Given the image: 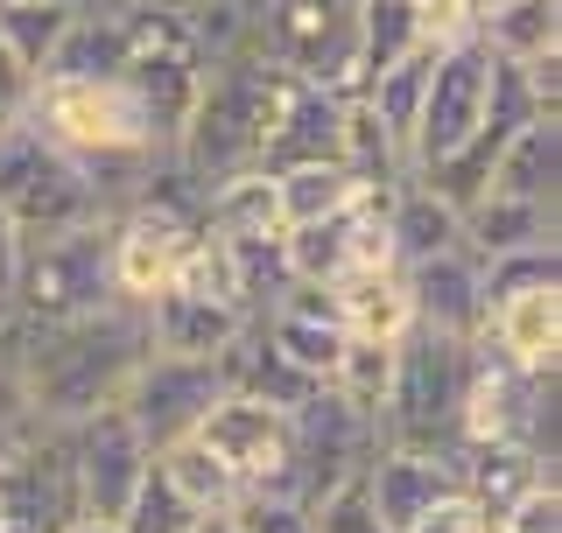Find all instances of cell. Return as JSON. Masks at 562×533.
Returning <instances> with one entry per match:
<instances>
[{
    "label": "cell",
    "mask_w": 562,
    "mask_h": 533,
    "mask_svg": "<svg viewBox=\"0 0 562 533\" xmlns=\"http://www.w3.org/2000/svg\"><path fill=\"white\" fill-rule=\"evenodd\" d=\"M338 127H345V99L324 92V84L289 78L274 134H268V148H260V169L281 175V169H303V162H338Z\"/></svg>",
    "instance_id": "cell-11"
},
{
    "label": "cell",
    "mask_w": 562,
    "mask_h": 533,
    "mask_svg": "<svg viewBox=\"0 0 562 533\" xmlns=\"http://www.w3.org/2000/svg\"><path fill=\"white\" fill-rule=\"evenodd\" d=\"M479 344L492 359H506L514 372H555V359H562V288H527V295L492 302Z\"/></svg>",
    "instance_id": "cell-10"
},
{
    "label": "cell",
    "mask_w": 562,
    "mask_h": 533,
    "mask_svg": "<svg viewBox=\"0 0 562 533\" xmlns=\"http://www.w3.org/2000/svg\"><path fill=\"white\" fill-rule=\"evenodd\" d=\"M485 70H492V57H485V43H479V35L436 57V70H429V92H422V113H415V127H408V175L443 169L450 155L464 148L471 134H479Z\"/></svg>",
    "instance_id": "cell-5"
},
{
    "label": "cell",
    "mask_w": 562,
    "mask_h": 533,
    "mask_svg": "<svg viewBox=\"0 0 562 533\" xmlns=\"http://www.w3.org/2000/svg\"><path fill=\"white\" fill-rule=\"evenodd\" d=\"M14 266H22V233L0 218V316H8V295H14Z\"/></svg>",
    "instance_id": "cell-31"
},
{
    "label": "cell",
    "mask_w": 562,
    "mask_h": 533,
    "mask_svg": "<svg viewBox=\"0 0 562 533\" xmlns=\"http://www.w3.org/2000/svg\"><path fill=\"white\" fill-rule=\"evenodd\" d=\"M190 442H204L239 491H268V485L289 477V415H274V407H260V400L218 394L211 415L190 429Z\"/></svg>",
    "instance_id": "cell-7"
},
{
    "label": "cell",
    "mask_w": 562,
    "mask_h": 533,
    "mask_svg": "<svg viewBox=\"0 0 562 533\" xmlns=\"http://www.w3.org/2000/svg\"><path fill=\"white\" fill-rule=\"evenodd\" d=\"M401 281H408V302H415V330L457 337V344H471L485 330V281H479V260L464 246L401 266Z\"/></svg>",
    "instance_id": "cell-8"
},
{
    "label": "cell",
    "mask_w": 562,
    "mask_h": 533,
    "mask_svg": "<svg viewBox=\"0 0 562 533\" xmlns=\"http://www.w3.org/2000/svg\"><path fill=\"white\" fill-rule=\"evenodd\" d=\"M99 309H113V281H105V225H85V233L22 246L14 295H8L14 324L64 330V324H85V316H99Z\"/></svg>",
    "instance_id": "cell-3"
},
{
    "label": "cell",
    "mask_w": 562,
    "mask_h": 533,
    "mask_svg": "<svg viewBox=\"0 0 562 533\" xmlns=\"http://www.w3.org/2000/svg\"><path fill=\"white\" fill-rule=\"evenodd\" d=\"M338 295V324L345 337H373V344H401L415 330V302H408V281L401 266H359V274L330 281Z\"/></svg>",
    "instance_id": "cell-14"
},
{
    "label": "cell",
    "mask_w": 562,
    "mask_h": 533,
    "mask_svg": "<svg viewBox=\"0 0 562 533\" xmlns=\"http://www.w3.org/2000/svg\"><path fill=\"white\" fill-rule=\"evenodd\" d=\"M218 379H225V394H239V400H260V407H274V415H295L310 394H316V379H303L281 351L260 337V324H246L233 344L218 351Z\"/></svg>",
    "instance_id": "cell-13"
},
{
    "label": "cell",
    "mask_w": 562,
    "mask_h": 533,
    "mask_svg": "<svg viewBox=\"0 0 562 533\" xmlns=\"http://www.w3.org/2000/svg\"><path fill=\"white\" fill-rule=\"evenodd\" d=\"M457 239L471 260H499L520 246H555V204H520V197H485L457 211Z\"/></svg>",
    "instance_id": "cell-15"
},
{
    "label": "cell",
    "mask_w": 562,
    "mask_h": 533,
    "mask_svg": "<svg viewBox=\"0 0 562 533\" xmlns=\"http://www.w3.org/2000/svg\"><path fill=\"white\" fill-rule=\"evenodd\" d=\"M436 57H443V49H408V57H401L394 70H380V78L359 92V99L380 113V127L401 140V148H408V127H415V113H422V92H429Z\"/></svg>",
    "instance_id": "cell-24"
},
{
    "label": "cell",
    "mask_w": 562,
    "mask_h": 533,
    "mask_svg": "<svg viewBox=\"0 0 562 533\" xmlns=\"http://www.w3.org/2000/svg\"><path fill=\"white\" fill-rule=\"evenodd\" d=\"M233 520L239 533H316V512L303 499H281V491H246Z\"/></svg>",
    "instance_id": "cell-28"
},
{
    "label": "cell",
    "mask_w": 562,
    "mask_h": 533,
    "mask_svg": "<svg viewBox=\"0 0 562 533\" xmlns=\"http://www.w3.org/2000/svg\"><path fill=\"white\" fill-rule=\"evenodd\" d=\"M520 78H527V92H535L541 120H562V49H549V57H535V64H520Z\"/></svg>",
    "instance_id": "cell-29"
},
{
    "label": "cell",
    "mask_w": 562,
    "mask_h": 533,
    "mask_svg": "<svg viewBox=\"0 0 562 533\" xmlns=\"http://www.w3.org/2000/svg\"><path fill=\"white\" fill-rule=\"evenodd\" d=\"M140 330H148V351L155 359H218L225 344L246 330V316L218 309V302H190V295H155L140 309Z\"/></svg>",
    "instance_id": "cell-12"
},
{
    "label": "cell",
    "mask_w": 562,
    "mask_h": 533,
    "mask_svg": "<svg viewBox=\"0 0 562 533\" xmlns=\"http://www.w3.org/2000/svg\"><path fill=\"white\" fill-rule=\"evenodd\" d=\"M198 520H204V512H190V506L169 491V477L148 470V477H140V491L127 499V512H120L113 526H120V533H190Z\"/></svg>",
    "instance_id": "cell-27"
},
{
    "label": "cell",
    "mask_w": 562,
    "mask_h": 533,
    "mask_svg": "<svg viewBox=\"0 0 562 533\" xmlns=\"http://www.w3.org/2000/svg\"><path fill=\"white\" fill-rule=\"evenodd\" d=\"M485 190L492 197H520V204H555V190H562V120H527L499 148Z\"/></svg>",
    "instance_id": "cell-17"
},
{
    "label": "cell",
    "mask_w": 562,
    "mask_h": 533,
    "mask_svg": "<svg viewBox=\"0 0 562 533\" xmlns=\"http://www.w3.org/2000/svg\"><path fill=\"white\" fill-rule=\"evenodd\" d=\"M366 506H373L380 533H408L422 512H436L457 491L450 456H408V450H373V464L359 470Z\"/></svg>",
    "instance_id": "cell-9"
},
{
    "label": "cell",
    "mask_w": 562,
    "mask_h": 533,
    "mask_svg": "<svg viewBox=\"0 0 562 533\" xmlns=\"http://www.w3.org/2000/svg\"><path fill=\"white\" fill-rule=\"evenodd\" d=\"M408 49H422V29H415V0H359L351 8V57H359V92L394 70Z\"/></svg>",
    "instance_id": "cell-20"
},
{
    "label": "cell",
    "mask_w": 562,
    "mask_h": 533,
    "mask_svg": "<svg viewBox=\"0 0 562 533\" xmlns=\"http://www.w3.org/2000/svg\"><path fill=\"white\" fill-rule=\"evenodd\" d=\"M64 442H70V477H78L85 520L113 526L120 512H127V499L140 491V477L155 470V450L134 435V421L120 415V407H99V415L70 421Z\"/></svg>",
    "instance_id": "cell-6"
},
{
    "label": "cell",
    "mask_w": 562,
    "mask_h": 533,
    "mask_svg": "<svg viewBox=\"0 0 562 533\" xmlns=\"http://www.w3.org/2000/svg\"><path fill=\"white\" fill-rule=\"evenodd\" d=\"M64 533H120V526H105V520H70Z\"/></svg>",
    "instance_id": "cell-33"
},
{
    "label": "cell",
    "mask_w": 562,
    "mask_h": 533,
    "mask_svg": "<svg viewBox=\"0 0 562 533\" xmlns=\"http://www.w3.org/2000/svg\"><path fill=\"white\" fill-rule=\"evenodd\" d=\"M155 470L169 477V491H176L190 512H239V499H246L233 477H225L218 456H211L204 442H190V435L169 442V450H155Z\"/></svg>",
    "instance_id": "cell-22"
},
{
    "label": "cell",
    "mask_w": 562,
    "mask_h": 533,
    "mask_svg": "<svg viewBox=\"0 0 562 533\" xmlns=\"http://www.w3.org/2000/svg\"><path fill=\"white\" fill-rule=\"evenodd\" d=\"M479 43L499 64H535L562 49V0H499L479 14Z\"/></svg>",
    "instance_id": "cell-19"
},
{
    "label": "cell",
    "mask_w": 562,
    "mask_h": 533,
    "mask_svg": "<svg viewBox=\"0 0 562 533\" xmlns=\"http://www.w3.org/2000/svg\"><path fill=\"white\" fill-rule=\"evenodd\" d=\"M386 379H394V344H373V337H345V359L338 372H330V394H338L345 407H359L366 421L380 415V400H386Z\"/></svg>",
    "instance_id": "cell-25"
},
{
    "label": "cell",
    "mask_w": 562,
    "mask_h": 533,
    "mask_svg": "<svg viewBox=\"0 0 562 533\" xmlns=\"http://www.w3.org/2000/svg\"><path fill=\"white\" fill-rule=\"evenodd\" d=\"M479 281H485V309L527 288H562V246H520V253L479 260Z\"/></svg>",
    "instance_id": "cell-26"
},
{
    "label": "cell",
    "mask_w": 562,
    "mask_h": 533,
    "mask_svg": "<svg viewBox=\"0 0 562 533\" xmlns=\"http://www.w3.org/2000/svg\"><path fill=\"white\" fill-rule=\"evenodd\" d=\"M29 99H35V78H29V70L8 57V43H0V127L29 120Z\"/></svg>",
    "instance_id": "cell-30"
},
{
    "label": "cell",
    "mask_w": 562,
    "mask_h": 533,
    "mask_svg": "<svg viewBox=\"0 0 562 533\" xmlns=\"http://www.w3.org/2000/svg\"><path fill=\"white\" fill-rule=\"evenodd\" d=\"M464 379H471V344L436 330H408L394 344V379L373 415L380 450H408V456H450L457 450V421H464Z\"/></svg>",
    "instance_id": "cell-1"
},
{
    "label": "cell",
    "mask_w": 562,
    "mask_h": 533,
    "mask_svg": "<svg viewBox=\"0 0 562 533\" xmlns=\"http://www.w3.org/2000/svg\"><path fill=\"white\" fill-rule=\"evenodd\" d=\"M464 8H485V0H464Z\"/></svg>",
    "instance_id": "cell-34"
},
{
    "label": "cell",
    "mask_w": 562,
    "mask_h": 533,
    "mask_svg": "<svg viewBox=\"0 0 562 533\" xmlns=\"http://www.w3.org/2000/svg\"><path fill=\"white\" fill-rule=\"evenodd\" d=\"M190 533H239V520H233V512H204V520L190 526Z\"/></svg>",
    "instance_id": "cell-32"
},
{
    "label": "cell",
    "mask_w": 562,
    "mask_h": 533,
    "mask_svg": "<svg viewBox=\"0 0 562 533\" xmlns=\"http://www.w3.org/2000/svg\"><path fill=\"white\" fill-rule=\"evenodd\" d=\"M70 14H78V8H64V0H0V43H8V57L22 64L29 78L49 70V57H57V43L70 29Z\"/></svg>",
    "instance_id": "cell-23"
},
{
    "label": "cell",
    "mask_w": 562,
    "mask_h": 533,
    "mask_svg": "<svg viewBox=\"0 0 562 533\" xmlns=\"http://www.w3.org/2000/svg\"><path fill=\"white\" fill-rule=\"evenodd\" d=\"M0 218L22 233V246L35 239H64L85 225H105V211L92 169H78L64 148H49L29 120L0 127Z\"/></svg>",
    "instance_id": "cell-2"
},
{
    "label": "cell",
    "mask_w": 562,
    "mask_h": 533,
    "mask_svg": "<svg viewBox=\"0 0 562 533\" xmlns=\"http://www.w3.org/2000/svg\"><path fill=\"white\" fill-rule=\"evenodd\" d=\"M64 8H78V0H64Z\"/></svg>",
    "instance_id": "cell-35"
},
{
    "label": "cell",
    "mask_w": 562,
    "mask_h": 533,
    "mask_svg": "<svg viewBox=\"0 0 562 533\" xmlns=\"http://www.w3.org/2000/svg\"><path fill=\"white\" fill-rule=\"evenodd\" d=\"M225 394L218 379V359H140L127 372V386H120V415L134 421V435L148 442V450H169V442H183L198 421L211 415V400Z\"/></svg>",
    "instance_id": "cell-4"
},
{
    "label": "cell",
    "mask_w": 562,
    "mask_h": 533,
    "mask_svg": "<svg viewBox=\"0 0 562 533\" xmlns=\"http://www.w3.org/2000/svg\"><path fill=\"white\" fill-rule=\"evenodd\" d=\"M457 204L436 197L429 183H394V197H386V253L394 266H415V260H436V253H457Z\"/></svg>",
    "instance_id": "cell-16"
},
{
    "label": "cell",
    "mask_w": 562,
    "mask_h": 533,
    "mask_svg": "<svg viewBox=\"0 0 562 533\" xmlns=\"http://www.w3.org/2000/svg\"><path fill=\"white\" fill-rule=\"evenodd\" d=\"M359 175H351L345 162H303V169H281L274 175V211H281V233L289 225H316L330 218V211H345L351 197H359Z\"/></svg>",
    "instance_id": "cell-21"
},
{
    "label": "cell",
    "mask_w": 562,
    "mask_h": 533,
    "mask_svg": "<svg viewBox=\"0 0 562 533\" xmlns=\"http://www.w3.org/2000/svg\"><path fill=\"white\" fill-rule=\"evenodd\" d=\"M204 233L239 246V239H281V211H274V175L268 169H239L225 183L204 190Z\"/></svg>",
    "instance_id": "cell-18"
}]
</instances>
